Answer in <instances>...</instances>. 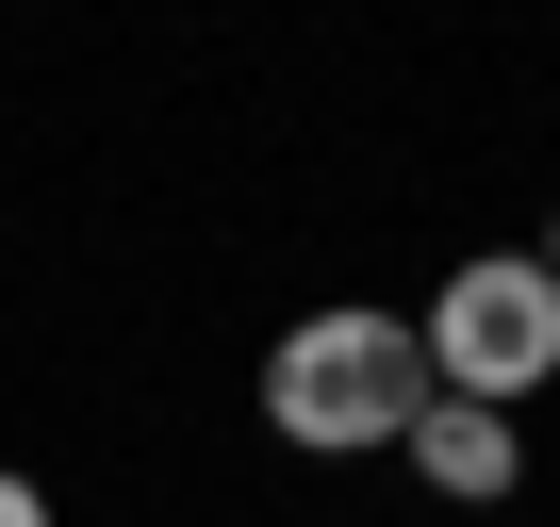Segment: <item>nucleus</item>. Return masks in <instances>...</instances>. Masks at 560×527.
Returning a JSON list of instances; mask_svg holds the SVG:
<instances>
[{"instance_id":"obj_1","label":"nucleus","mask_w":560,"mask_h":527,"mask_svg":"<svg viewBox=\"0 0 560 527\" xmlns=\"http://www.w3.org/2000/svg\"><path fill=\"white\" fill-rule=\"evenodd\" d=\"M264 412H280V445H314V461L396 445V429L429 412V347H412V314H314V330H280Z\"/></svg>"},{"instance_id":"obj_2","label":"nucleus","mask_w":560,"mask_h":527,"mask_svg":"<svg viewBox=\"0 0 560 527\" xmlns=\"http://www.w3.org/2000/svg\"><path fill=\"white\" fill-rule=\"evenodd\" d=\"M412 347H429V396L511 412V396L560 379V281H544L527 247H478V264H445V297L412 314Z\"/></svg>"},{"instance_id":"obj_3","label":"nucleus","mask_w":560,"mask_h":527,"mask_svg":"<svg viewBox=\"0 0 560 527\" xmlns=\"http://www.w3.org/2000/svg\"><path fill=\"white\" fill-rule=\"evenodd\" d=\"M396 445H412V478H429L445 511H494V494L527 478V445H511V412H462V396H429V412H412Z\"/></svg>"},{"instance_id":"obj_4","label":"nucleus","mask_w":560,"mask_h":527,"mask_svg":"<svg viewBox=\"0 0 560 527\" xmlns=\"http://www.w3.org/2000/svg\"><path fill=\"white\" fill-rule=\"evenodd\" d=\"M0 527H50V494H34V478H0Z\"/></svg>"},{"instance_id":"obj_5","label":"nucleus","mask_w":560,"mask_h":527,"mask_svg":"<svg viewBox=\"0 0 560 527\" xmlns=\"http://www.w3.org/2000/svg\"><path fill=\"white\" fill-rule=\"evenodd\" d=\"M527 264H544V281H560V231H544V247H527Z\"/></svg>"}]
</instances>
